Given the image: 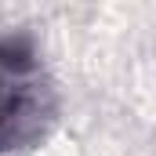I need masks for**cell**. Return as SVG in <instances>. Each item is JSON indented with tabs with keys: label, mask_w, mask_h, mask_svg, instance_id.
Listing matches in <instances>:
<instances>
[{
	"label": "cell",
	"mask_w": 156,
	"mask_h": 156,
	"mask_svg": "<svg viewBox=\"0 0 156 156\" xmlns=\"http://www.w3.org/2000/svg\"><path fill=\"white\" fill-rule=\"evenodd\" d=\"M44 138V87L37 58L15 40L0 44V149Z\"/></svg>",
	"instance_id": "cell-1"
}]
</instances>
